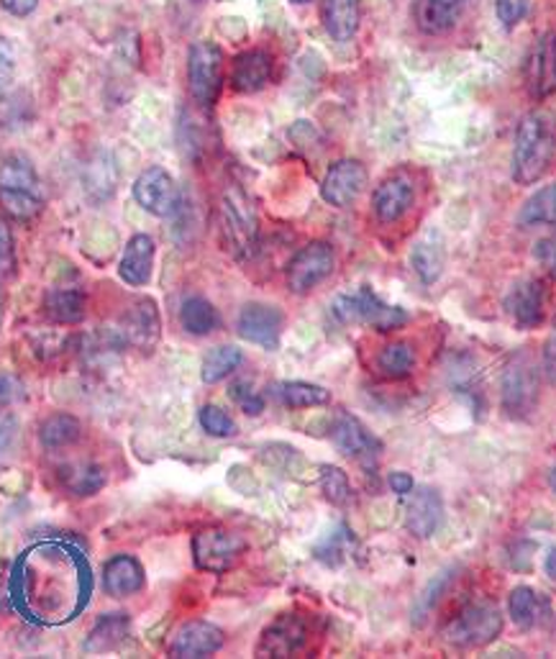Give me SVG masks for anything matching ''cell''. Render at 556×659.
I'll list each match as a JSON object with an SVG mask.
<instances>
[{
	"label": "cell",
	"instance_id": "1",
	"mask_svg": "<svg viewBox=\"0 0 556 659\" xmlns=\"http://www.w3.org/2000/svg\"><path fill=\"white\" fill-rule=\"evenodd\" d=\"M556 157V119L554 113L536 108L523 116L513 146V180L534 185L549 173Z\"/></svg>",
	"mask_w": 556,
	"mask_h": 659
},
{
	"label": "cell",
	"instance_id": "2",
	"mask_svg": "<svg viewBox=\"0 0 556 659\" xmlns=\"http://www.w3.org/2000/svg\"><path fill=\"white\" fill-rule=\"evenodd\" d=\"M221 242L226 246V252L236 260H249L254 250H257L259 239V221L257 211H254L249 196L236 185L223 190L221 206Z\"/></svg>",
	"mask_w": 556,
	"mask_h": 659
},
{
	"label": "cell",
	"instance_id": "3",
	"mask_svg": "<svg viewBox=\"0 0 556 659\" xmlns=\"http://www.w3.org/2000/svg\"><path fill=\"white\" fill-rule=\"evenodd\" d=\"M500 631H503V614L496 603L475 601L444 626L442 637L446 645L457 649H480L492 645Z\"/></svg>",
	"mask_w": 556,
	"mask_h": 659
},
{
	"label": "cell",
	"instance_id": "4",
	"mask_svg": "<svg viewBox=\"0 0 556 659\" xmlns=\"http://www.w3.org/2000/svg\"><path fill=\"white\" fill-rule=\"evenodd\" d=\"M331 314L336 316L338 323H346V327H352V323H365V327H372L382 333L396 331L408 323V314L403 308L385 304V300L369 288H359L338 296L334 304H331Z\"/></svg>",
	"mask_w": 556,
	"mask_h": 659
},
{
	"label": "cell",
	"instance_id": "5",
	"mask_svg": "<svg viewBox=\"0 0 556 659\" xmlns=\"http://www.w3.org/2000/svg\"><path fill=\"white\" fill-rule=\"evenodd\" d=\"M0 204L15 219H34L42 211L38 175L26 157H8L0 165Z\"/></svg>",
	"mask_w": 556,
	"mask_h": 659
},
{
	"label": "cell",
	"instance_id": "6",
	"mask_svg": "<svg viewBox=\"0 0 556 659\" xmlns=\"http://www.w3.org/2000/svg\"><path fill=\"white\" fill-rule=\"evenodd\" d=\"M244 552L246 541L236 531L223 529V526H208L192 537V560H196L198 570L213 572V575L229 572L242 560Z\"/></svg>",
	"mask_w": 556,
	"mask_h": 659
},
{
	"label": "cell",
	"instance_id": "7",
	"mask_svg": "<svg viewBox=\"0 0 556 659\" xmlns=\"http://www.w3.org/2000/svg\"><path fill=\"white\" fill-rule=\"evenodd\" d=\"M188 83L196 103L211 108L223 85V52L213 42H196L188 54Z\"/></svg>",
	"mask_w": 556,
	"mask_h": 659
},
{
	"label": "cell",
	"instance_id": "8",
	"mask_svg": "<svg viewBox=\"0 0 556 659\" xmlns=\"http://www.w3.org/2000/svg\"><path fill=\"white\" fill-rule=\"evenodd\" d=\"M538 393H542V383H538L536 364L526 354L513 356L503 372V408L513 418H526L538 406Z\"/></svg>",
	"mask_w": 556,
	"mask_h": 659
},
{
	"label": "cell",
	"instance_id": "9",
	"mask_svg": "<svg viewBox=\"0 0 556 659\" xmlns=\"http://www.w3.org/2000/svg\"><path fill=\"white\" fill-rule=\"evenodd\" d=\"M336 267V254L326 242H311L300 250L288 265V288L305 296L331 277Z\"/></svg>",
	"mask_w": 556,
	"mask_h": 659
},
{
	"label": "cell",
	"instance_id": "10",
	"mask_svg": "<svg viewBox=\"0 0 556 659\" xmlns=\"http://www.w3.org/2000/svg\"><path fill=\"white\" fill-rule=\"evenodd\" d=\"M131 193H134L136 204L142 206L146 213L157 216V219H167V216H173L177 206H180V193H177L173 175L162 167L144 169V173L136 177Z\"/></svg>",
	"mask_w": 556,
	"mask_h": 659
},
{
	"label": "cell",
	"instance_id": "11",
	"mask_svg": "<svg viewBox=\"0 0 556 659\" xmlns=\"http://www.w3.org/2000/svg\"><path fill=\"white\" fill-rule=\"evenodd\" d=\"M331 441L334 447L349 460H357L365 468H372L380 457V441L375 439V433L352 414H338L334 426H331Z\"/></svg>",
	"mask_w": 556,
	"mask_h": 659
},
{
	"label": "cell",
	"instance_id": "12",
	"mask_svg": "<svg viewBox=\"0 0 556 659\" xmlns=\"http://www.w3.org/2000/svg\"><path fill=\"white\" fill-rule=\"evenodd\" d=\"M367 167L359 160H338L329 167L321 183V196L329 206L346 208L357 200L367 188Z\"/></svg>",
	"mask_w": 556,
	"mask_h": 659
},
{
	"label": "cell",
	"instance_id": "13",
	"mask_svg": "<svg viewBox=\"0 0 556 659\" xmlns=\"http://www.w3.org/2000/svg\"><path fill=\"white\" fill-rule=\"evenodd\" d=\"M121 339L136 352L152 354L162 339V319L152 298L136 300L121 319Z\"/></svg>",
	"mask_w": 556,
	"mask_h": 659
},
{
	"label": "cell",
	"instance_id": "14",
	"mask_svg": "<svg viewBox=\"0 0 556 659\" xmlns=\"http://www.w3.org/2000/svg\"><path fill=\"white\" fill-rule=\"evenodd\" d=\"M526 88L534 100L556 96V34L546 31L531 46L526 59Z\"/></svg>",
	"mask_w": 556,
	"mask_h": 659
},
{
	"label": "cell",
	"instance_id": "15",
	"mask_svg": "<svg viewBox=\"0 0 556 659\" xmlns=\"http://www.w3.org/2000/svg\"><path fill=\"white\" fill-rule=\"evenodd\" d=\"M282 327H285L282 311L267 304H246L236 321L238 337L265 349H275L280 344Z\"/></svg>",
	"mask_w": 556,
	"mask_h": 659
},
{
	"label": "cell",
	"instance_id": "16",
	"mask_svg": "<svg viewBox=\"0 0 556 659\" xmlns=\"http://www.w3.org/2000/svg\"><path fill=\"white\" fill-rule=\"evenodd\" d=\"M308 645V622L296 614H285L275 618L273 624L262 631L257 645L259 657H292Z\"/></svg>",
	"mask_w": 556,
	"mask_h": 659
},
{
	"label": "cell",
	"instance_id": "17",
	"mask_svg": "<svg viewBox=\"0 0 556 659\" xmlns=\"http://www.w3.org/2000/svg\"><path fill=\"white\" fill-rule=\"evenodd\" d=\"M505 311L519 329H536L546 314V285L536 277L513 285L505 298Z\"/></svg>",
	"mask_w": 556,
	"mask_h": 659
},
{
	"label": "cell",
	"instance_id": "18",
	"mask_svg": "<svg viewBox=\"0 0 556 659\" xmlns=\"http://www.w3.org/2000/svg\"><path fill=\"white\" fill-rule=\"evenodd\" d=\"M415 200V185L408 175L398 173L385 177V180L377 185L375 196H372V208L375 216L382 223H396L403 219V216L413 208Z\"/></svg>",
	"mask_w": 556,
	"mask_h": 659
},
{
	"label": "cell",
	"instance_id": "19",
	"mask_svg": "<svg viewBox=\"0 0 556 659\" xmlns=\"http://www.w3.org/2000/svg\"><path fill=\"white\" fill-rule=\"evenodd\" d=\"M223 631L219 626L208 622H188L175 631L173 641H169V655L173 657H211L223 647Z\"/></svg>",
	"mask_w": 556,
	"mask_h": 659
},
{
	"label": "cell",
	"instance_id": "20",
	"mask_svg": "<svg viewBox=\"0 0 556 659\" xmlns=\"http://www.w3.org/2000/svg\"><path fill=\"white\" fill-rule=\"evenodd\" d=\"M444 521V503L434 487H419L405 508V526L413 537L429 539L434 537Z\"/></svg>",
	"mask_w": 556,
	"mask_h": 659
},
{
	"label": "cell",
	"instance_id": "21",
	"mask_svg": "<svg viewBox=\"0 0 556 659\" xmlns=\"http://www.w3.org/2000/svg\"><path fill=\"white\" fill-rule=\"evenodd\" d=\"M508 614L519 629H538L552 618V601L544 593H538L536 587L519 585L508 595Z\"/></svg>",
	"mask_w": 556,
	"mask_h": 659
},
{
	"label": "cell",
	"instance_id": "22",
	"mask_svg": "<svg viewBox=\"0 0 556 659\" xmlns=\"http://www.w3.org/2000/svg\"><path fill=\"white\" fill-rule=\"evenodd\" d=\"M273 80V57L265 50H249L238 54L231 67V85L236 92H259Z\"/></svg>",
	"mask_w": 556,
	"mask_h": 659
},
{
	"label": "cell",
	"instance_id": "23",
	"mask_svg": "<svg viewBox=\"0 0 556 659\" xmlns=\"http://www.w3.org/2000/svg\"><path fill=\"white\" fill-rule=\"evenodd\" d=\"M154 267V239L146 234H136L129 239L123 257L119 262V277L131 288H142L152 281Z\"/></svg>",
	"mask_w": 556,
	"mask_h": 659
},
{
	"label": "cell",
	"instance_id": "24",
	"mask_svg": "<svg viewBox=\"0 0 556 659\" xmlns=\"http://www.w3.org/2000/svg\"><path fill=\"white\" fill-rule=\"evenodd\" d=\"M465 0H415L413 21L423 34L438 36L457 26Z\"/></svg>",
	"mask_w": 556,
	"mask_h": 659
},
{
	"label": "cell",
	"instance_id": "25",
	"mask_svg": "<svg viewBox=\"0 0 556 659\" xmlns=\"http://www.w3.org/2000/svg\"><path fill=\"white\" fill-rule=\"evenodd\" d=\"M144 585V568L136 557L115 554L103 568V587L113 598H129L142 591Z\"/></svg>",
	"mask_w": 556,
	"mask_h": 659
},
{
	"label": "cell",
	"instance_id": "26",
	"mask_svg": "<svg viewBox=\"0 0 556 659\" xmlns=\"http://www.w3.org/2000/svg\"><path fill=\"white\" fill-rule=\"evenodd\" d=\"M44 311L54 323H80L88 314V298L80 288H54L46 293Z\"/></svg>",
	"mask_w": 556,
	"mask_h": 659
},
{
	"label": "cell",
	"instance_id": "27",
	"mask_svg": "<svg viewBox=\"0 0 556 659\" xmlns=\"http://www.w3.org/2000/svg\"><path fill=\"white\" fill-rule=\"evenodd\" d=\"M323 26L334 42H349L359 29V0H326Z\"/></svg>",
	"mask_w": 556,
	"mask_h": 659
},
{
	"label": "cell",
	"instance_id": "28",
	"mask_svg": "<svg viewBox=\"0 0 556 659\" xmlns=\"http://www.w3.org/2000/svg\"><path fill=\"white\" fill-rule=\"evenodd\" d=\"M62 485L67 487L75 498H88V495H96L105 487L108 475L105 470L96 462H77L69 464V468L62 470Z\"/></svg>",
	"mask_w": 556,
	"mask_h": 659
},
{
	"label": "cell",
	"instance_id": "29",
	"mask_svg": "<svg viewBox=\"0 0 556 659\" xmlns=\"http://www.w3.org/2000/svg\"><path fill=\"white\" fill-rule=\"evenodd\" d=\"M273 395L288 408H319V406H326V403H331V393L326 391V387L303 383V380L277 383L273 387Z\"/></svg>",
	"mask_w": 556,
	"mask_h": 659
},
{
	"label": "cell",
	"instance_id": "30",
	"mask_svg": "<svg viewBox=\"0 0 556 659\" xmlns=\"http://www.w3.org/2000/svg\"><path fill=\"white\" fill-rule=\"evenodd\" d=\"M219 311H215V306L211 300L200 298V296H190L182 300L180 306V327L192 333V337H208V333H213L219 329Z\"/></svg>",
	"mask_w": 556,
	"mask_h": 659
},
{
	"label": "cell",
	"instance_id": "31",
	"mask_svg": "<svg viewBox=\"0 0 556 659\" xmlns=\"http://www.w3.org/2000/svg\"><path fill=\"white\" fill-rule=\"evenodd\" d=\"M519 223L523 229L534 227H556V183L536 190L519 213Z\"/></svg>",
	"mask_w": 556,
	"mask_h": 659
},
{
	"label": "cell",
	"instance_id": "32",
	"mask_svg": "<svg viewBox=\"0 0 556 659\" xmlns=\"http://www.w3.org/2000/svg\"><path fill=\"white\" fill-rule=\"evenodd\" d=\"M242 362H244L242 349H236L231 344L213 347L211 352L203 356V364H200V377H203L205 385H215V383H221V380H226L229 375H234Z\"/></svg>",
	"mask_w": 556,
	"mask_h": 659
},
{
	"label": "cell",
	"instance_id": "33",
	"mask_svg": "<svg viewBox=\"0 0 556 659\" xmlns=\"http://www.w3.org/2000/svg\"><path fill=\"white\" fill-rule=\"evenodd\" d=\"M82 437V424L80 418L69 416V414H54L46 418L38 429V439L46 449H65L75 441H80Z\"/></svg>",
	"mask_w": 556,
	"mask_h": 659
},
{
	"label": "cell",
	"instance_id": "34",
	"mask_svg": "<svg viewBox=\"0 0 556 659\" xmlns=\"http://www.w3.org/2000/svg\"><path fill=\"white\" fill-rule=\"evenodd\" d=\"M444 246L434 237L421 239L411 252V265L423 283H436L444 273Z\"/></svg>",
	"mask_w": 556,
	"mask_h": 659
},
{
	"label": "cell",
	"instance_id": "35",
	"mask_svg": "<svg viewBox=\"0 0 556 659\" xmlns=\"http://www.w3.org/2000/svg\"><path fill=\"white\" fill-rule=\"evenodd\" d=\"M129 634V618L126 614H111L105 618H100V624L90 631L88 641H85V649L88 652H111L126 639Z\"/></svg>",
	"mask_w": 556,
	"mask_h": 659
},
{
	"label": "cell",
	"instance_id": "36",
	"mask_svg": "<svg viewBox=\"0 0 556 659\" xmlns=\"http://www.w3.org/2000/svg\"><path fill=\"white\" fill-rule=\"evenodd\" d=\"M415 364V352L411 341H392V344L382 347V352L377 354V370L385 377H405L413 372Z\"/></svg>",
	"mask_w": 556,
	"mask_h": 659
},
{
	"label": "cell",
	"instance_id": "37",
	"mask_svg": "<svg viewBox=\"0 0 556 659\" xmlns=\"http://www.w3.org/2000/svg\"><path fill=\"white\" fill-rule=\"evenodd\" d=\"M321 491L334 506H344L352 498V485L344 470L334 468V464H323L321 468Z\"/></svg>",
	"mask_w": 556,
	"mask_h": 659
},
{
	"label": "cell",
	"instance_id": "38",
	"mask_svg": "<svg viewBox=\"0 0 556 659\" xmlns=\"http://www.w3.org/2000/svg\"><path fill=\"white\" fill-rule=\"evenodd\" d=\"M200 426H203L205 433H211V437H219V439H229L236 433V421L219 406L200 408Z\"/></svg>",
	"mask_w": 556,
	"mask_h": 659
},
{
	"label": "cell",
	"instance_id": "39",
	"mask_svg": "<svg viewBox=\"0 0 556 659\" xmlns=\"http://www.w3.org/2000/svg\"><path fill=\"white\" fill-rule=\"evenodd\" d=\"M229 395L236 400V406L242 408L244 414L259 416L262 410H265V398H262V395L257 391H254L249 380H238V383L231 385V393Z\"/></svg>",
	"mask_w": 556,
	"mask_h": 659
},
{
	"label": "cell",
	"instance_id": "40",
	"mask_svg": "<svg viewBox=\"0 0 556 659\" xmlns=\"http://www.w3.org/2000/svg\"><path fill=\"white\" fill-rule=\"evenodd\" d=\"M496 13H498V21L503 23L505 29H513V26H519L523 19H526L529 0H498Z\"/></svg>",
	"mask_w": 556,
	"mask_h": 659
},
{
	"label": "cell",
	"instance_id": "41",
	"mask_svg": "<svg viewBox=\"0 0 556 659\" xmlns=\"http://www.w3.org/2000/svg\"><path fill=\"white\" fill-rule=\"evenodd\" d=\"M13 69H15V57L11 44H8L5 39H0V98H3V92L13 80Z\"/></svg>",
	"mask_w": 556,
	"mask_h": 659
},
{
	"label": "cell",
	"instance_id": "42",
	"mask_svg": "<svg viewBox=\"0 0 556 659\" xmlns=\"http://www.w3.org/2000/svg\"><path fill=\"white\" fill-rule=\"evenodd\" d=\"M536 260L546 267V273L556 277V231L536 244Z\"/></svg>",
	"mask_w": 556,
	"mask_h": 659
},
{
	"label": "cell",
	"instance_id": "43",
	"mask_svg": "<svg viewBox=\"0 0 556 659\" xmlns=\"http://www.w3.org/2000/svg\"><path fill=\"white\" fill-rule=\"evenodd\" d=\"M13 267V239L8 231L5 221L0 219V275L8 273Z\"/></svg>",
	"mask_w": 556,
	"mask_h": 659
},
{
	"label": "cell",
	"instance_id": "44",
	"mask_svg": "<svg viewBox=\"0 0 556 659\" xmlns=\"http://www.w3.org/2000/svg\"><path fill=\"white\" fill-rule=\"evenodd\" d=\"M388 483L392 487V493L398 495H411L415 491V480L408 475V472H392L388 477Z\"/></svg>",
	"mask_w": 556,
	"mask_h": 659
},
{
	"label": "cell",
	"instance_id": "45",
	"mask_svg": "<svg viewBox=\"0 0 556 659\" xmlns=\"http://www.w3.org/2000/svg\"><path fill=\"white\" fill-rule=\"evenodd\" d=\"M0 6L11 15H29L38 6V0H0Z\"/></svg>",
	"mask_w": 556,
	"mask_h": 659
},
{
	"label": "cell",
	"instance_id": "46",
	"mask_svg": "<svg viewBox=\"0 0 556 659\" xmlns=\"http://www.w3.org/2000/svg\"><path fill=\"white\" fill-rule=\"evenodd\" d=\"M544 370H546V375H549L552 383L556 385V333L549 341H546V347H544Z\"/></svg>",
	"mask_w": 556,
	"mask_h": 659
},
{
	"label": "cell",
	"instance_id": "47",
	"mask_svg": "<svg viewBox=\"0 0 556 659\" xmlns=\"http://www.w3.org/2000/svg\"><path fill=\"white\" fill-rule=\"evenodd\" d=\"M13 395H15V391H13L11 380H0V408L8 406V403L13 400Z\"/></svg>",
	"mask_w": 556,
	"mask_h": 659
},
{
	"label": "cell",
	"instance_id": "48",
	"mask_svg": "<svg viewBox=\"0 0 556 659\" xmlns=\"http://www.w3.org/2000/svg\"><path fill=\"white\" fill-rule=\"evenodd\" d=\"M544 570H546V575H549L552 580H556V547L549 549V554H546Z\"/></svg>",
	"mask_w": 556,
	"mask_h": 659
},
{
	"label": "cell",
	"instance_id": "49",
	"mask_svg": "<svg viewBox=\"0 0 556 659\" xmlns=\"http://www.w3.org/2000/svg\"><path fill=\"white\" fill-rule=\"evenodd\" d=\"M549 487L556 493V464H554L552 472H549Z\"/></svg>",
	"mask_w": 556,
	"mask_h": 659
},
{
	"label": "cell",
	"instance_id": "50",
	"mask_svg": "<svg viewBox=\"0 0 556 659\" xmlns=\"http://www.w3.org/2000/svg\"><path fill=\"white\" fill-rule=\"evenodd\" d=\"M292 3H311V0H292Z\"/></svg>",
	"mask_w": 556,
	"mask_h": 659
}]
</instances>
